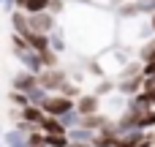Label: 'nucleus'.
I'll use <instances>...</instances> for the list:
<instances>
[{"mask_svg": "<svg viewBox=\"0 0 155 147\" xmlns=\"http://www.w3.org/2000/svg\"><path fill=\"white\" fill-rule=\"evenodd\" d=\"M153 33V25H150V16L144 19V14H134V16H123L120 22V38L123 41H136V44H144L150 41Z\"/></svg>", "mask_w": 155, "mask_h": 147, "instance_id": "f257e3e1", "label": "nucleus"}, {"mask_svg": "<svg viewBox=\"0 0 155 147\" xmlns=\"http://www.w3.org/2000/svg\"><path fill=\"white\" fill-rule=\"evenodd\" d=\"M11 44H14V55L22 60V65H25L27 71H33V74H41V68H44V57H41V52L33 49V44H30L27 38H22V35H14Z\"/></svg>", "mask_w": 155, "mask_h": 147, "instance_id": "f03ea898", "label": "nucleus"}, {"mask_svg": "<svg viewBox=\"0 0 155 147\" xmlns=\"http://www.w3.org/2000/svg\"><path fill=\"white\" fill-rule=\"evenodd\" d=\"M41 109H44L49 117H60V115H65V112H71V109H76V106H74L71 95H49V98L41 104Z\"/></svg>", "mask_w": 155, "mask_h": 147, "instance_id": "7ed1b4c3", "label": "nucleus"}, {"mask_svg": "<svg viewBox=\"0 0 155 147\" xmlns=\"http://www.w3.org/2000/svg\"><path fill=\"white\" fill-rule=\"evenodd\" d=\"M30 27H33V33H52L54 30V14L52 11L30 14Z\"/></svg>", "mask_w": 155, "mask_h": 147, "instance_id": "20e7f679", "label": "nucleus"}, {"mask_svg": "<svg viewBox=\"0 0 155 147\" xmlns=\"http://www.w3.org/2000/svg\"><path fill=\"white\" fill-rule=\"evenodd\" d=\"M11 25H14L16 35H22V38H27V35L33 33V27H30V14H27V11H22V8L11 11Z\"/></svg>", "mask_w": 155, "mask_h": 147, "instance_id": "39448f33", "label": "nucleus"}, {"mask_svg": "<svg viewBox=\"0 0 155 147\" xmlns=\"http://www.w3.org/2000/svg\"><path fill=\"white\" fill-rule=\"evenodd\" d=\"M76 109L87 117V115H98V109H101V98L98 95H93V93H87V95H82L79 101H76Z\"/></svg>", "mask_w": 155, "mask_h": 147, "instance_id": "423d86ee", "label": "nucleus"}, {"mask_svg": "<svg viewBox=\"0 0 155 147\" xmlns=\"http://www.w3.org/2000/svg\"><path fill=\"white\" fill-rule=\"evenodd\" d=\"M44 76H41V85L46 87V90H54V87H63L65 85V76L60 74V71H41Z\"/></svg>", "mask_w": 155, "mask_h": 147, "instance_id": "0eeeda50", "label": "nucleus"}, {"mask_svg": "<svg viewBox=\"0 0 155 147\" xmlns=\"http://www.w3.org/2000/svg\"><path fill=\"white\" fill-rule=\"evenodd\" d=\"M22 117H25V120H27L30 125H35V128H38V125H41V123L46 120V112H44L41 106H33V104H30V106H25Z\"/></svg>", "mask_w": 155, "mask_h": 147, "instance_id": "6e6552de", "label": "nucleus"}, {"mask_svg": "<svg viewBox=\"0 0 155 147\" xmlns=\"http://www.w3.org/2000/svg\"><path fill=\"white\" fill-rule=\"evenodd\" d=\"M95 134H98V131H93V128H87V125H76V128L68 131V139H71V142H93Z\"/></svg>", "mask_w": 155, "mask_h": 147, "instance_id": "1a4fd4ad", "label": "nucleus"}, {"mask_svg": "<svg viewBox=\"0 0 155 147\" xmlns=\"http://www.w3.org/2000/svg\"><path fill=\"white\" fill-rule=\"evenodd\" d=\"M25 95H27V101H30L33 106H41V104L49 98V93H46V87H44V85H35V87H30Z\"/></svg>", "mask_w": 155, "mask_h": 147, "instance_id": "9d476101", "label": "nucleus"}, {"mask_svg": "<svg viewBox=\"0 0 155 147\" xmlns=\"http://www.w3.org/2000/svg\"><path fill=\"white\" fill-rule=\"evenodd\" d=\"M49 46H52V52H63L65 49V33H63V27H54L49 33Z\"/></svg>", "mask_w": 155, "mask_h": 147, "instance_id": "9b49d317", "label": "nucleus"}, {"mask_svg": "<svg viewBox=\"0 0 155 147\" xmlns=\"http://www.w3.org/2000/svg\"><path fill=\"white\" fill-rule=\"evenodd\" d=\"M14 87H16V90H22V93H27L30 87H35V74H33V71L19 74V76L14 79Z\"/></svg>", "mask_w": 155, "mask_h": 147, "instance_id": "f8f14e48", "label": "nucleus"}, {"mask_svg": "<svg viewBox=\"0 0 155 147\" xmlns=\"http://www.w3.org/2000/svg\"><path fill=\"white\" fill-rule=\"evenodd\" d=\"M5 145L8 147H27V136L22 131H8L5 134Z\"/></svg>", "mask_w": 155, "mask_h": 147, "instance_id": "ddd939ff", "label": "nucleus"}, {"mask_svg": "<svg viewBox=\"0 0 155 147\" xmlns=\"http://www.w3.org/2000/svg\"><path fill=\"white\" fill-rule=\"evenodd\" d=\"M139 128H142V131L155 128V106H153V109H147L144 115H139Z\"/></svg>", "mask_w": 155, "mask_h": 147, "instance_id": "4468645a", "label": "nucleus"}, {"mask_svg": "<svg viewBox=\"0 0 155 147\" xmlns=\"http://www.w3.org/2000/svg\"><path fill=\"white\" fill-rule=\"evenodd\" d=\"M136 8L142 14H153L155 11V0H136Z\"/></svg>", "mask_w": 155, "mask_h": 147, "instance_id": "2eb2a0df", "label": "nucleus"}, {"mask_svg": "<svg viewBox=\"0 0 155 147\" xmlns=\"http://www.w3.org/2000/svg\"><path fill=\"white\" fill-rule=\"evenodd\" d=\"M63 8H65L63 0H49V8H46V11H52V14H63Z\"/></svg>", "mask_w": 155, "mask_h": 147, "instance_id": "dca6fc26", "label": "nucleus"}, {"mask_svg": "<svg viewBox=\"0 0 155 147\" xmlns=\"http://www.w3.org/2000/svg\"><path fill=\"white\" fill-rule=\"evenodd\" d=\"M155 74V60H150V63H144V68H142V76H153Z\"/></svg>", "mask_w": 155, "mask_h": 147, "instance_id": "f3484780", "label": "nucleus"}, {"mask_svg": "<svg viewBox=\"0 0 155 147\" xmlns=\"http://www.w3.org/2000/svg\"><path fill=\"white\" fill-rule=\"evenodd\" d=\"M84 3H93V5H101V8H109V5H114L117 0H84Z\"/></svg>", "mask_w": 155, "mask_h": 147, "instance_id": "a211bd4d", "label": "nucleus"}, {"mask_svg": "<svg viewBox=\"0 0 155 147\" xmlns=\"http://www.w3.org/2000/svg\"><path fill=\"white\" fill-rule=\"evenodd\" d=\"M14 5H16V0H3V8L5 11H14Z\"/></svg>", "mask_w": 155, "mask_h": 147, "instance_id": "6ab92c4d", "label": "nucleus"}, {"mask_svg": "<svg viewBox=\"0 0 155 147\" xmlns=\"http://www.w3.org/2000/svg\"><path fill=\"white\" fill-rule=\"evenodd\" d=\"M144 93L150 95V104H153V106H155V90H144Z\"/></svg>", "mask_w": 155, "mask_h": 147, "instance_id": "aec40b11", "label": "nucleus"}, {"mask_svg": "<svg viewBox=\"0 0 155 147\" xmlns=\"http://www.w3.org/2000/svg\"><path fill=\"white\" fill-rule=\"evenodd\" d=\"M150 25H153V33H155V11L150 14Z\"/></svg>", "mask_w": 155, "mask_h": 147, "instance_id": "412c9836", "label": "nucleus"}, {"mask_svg": "<svg viewBox=\"0 0 155 147\" xmlns=\"http://www.w3.org/2000/svg\"><path fill=\"white\" fill-rule=\"evenodd\" d=\"M0 5H3V0H0Z\"/></svg>", "mask_w": 155, "mask_h": 147, "instance_id": "4be33fe9", "label": "nucleus"}]
</instances>
